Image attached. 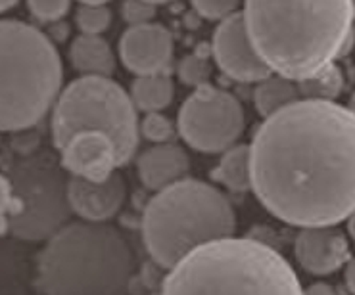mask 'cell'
<instances>
[{"label":"cell","mask_w":355,"mask_h":295,"mask_svg":"<svg viewBox=\"0 0 355 295\" xmlns=\"http://www.w3.org/2000/svg\"><path fill=\"white\" fill-rule=\"evenodd\" d=\"M252 192L292 226H334L355 211V114L302 98L265 117L250 144Z\"/></svg>","instance_id":"cell-1"},{"label":"cell","mask_w":355,"mask_h":295,"mask_svg":"<svg viewBox=\"0 0 355 295\" xmlns=\"http://www.w3.org/2000/svg\"><path fill=\"white\" fill-rule=\"evenodd\" d=\"M252 44L271 73L304 81L346 56L355 0H244Z\"/></svg>","instance_id":"cell-2"},{"label":"cell","mask_w":355,"mask_h":295,"mask_svg":"<svg viewBox=\"0 0 355 295\" xmlns=\"http://www.w3.org/2000/svg\"><path fill=\"white\" fill-rule=\"evenodd\" d=\"M159 295H304V289L277 249L227 236L184 255L169 269Z\"/></svg>","instance_id":"cell-3"},{"label":"cell","mask_w":355,"mask_h":295,"mask_svg":"<svg viewBox=\"0 0 355 295\" xmlns=\"http://www.w3.org/2000/svg\"><path fill=\"white\" fill-rule=\"evenodd\" d=\"M135 255L107 222H67L37 259L42 295H127Z\"/></svg>","instance_id":"cell-4"},{"label":"cell","mask_w":355,"mask_h":295,"mask_svg":"<svg viewBox=\"0 0 355 295\" xmlns=\"http://www.w3.org/2000/svg\"><path fill=\"white\" fill-rule=\"evenodd\" d=\"M56 44L31 24L0 19V132L41 123L62 92Z\"/></svg>","instance_id":"cell-5"},{"label":"cell","mask_w":355,"mask_h":295,"mask_svg":"<svg viewBox=\"0 0 355 295\" xmlns=\"http://www.w3.org/2000/svg\"><path fill=\"white\" fill-rule=\"evenodd\" d=\"M234 229L236 215L223 192L189 177L156 192L142 215L144 246L164 269L207 242L232 236Z\"/></svg>","instance_id":"cell-6"},{"label":"cell","mask_w":355,"mask_h":295,"mask_svg":"<svg viewBox=\"0 0 355 295\" xmlns=\"http://www.w3.org/2000/svg\"><path fill=\"white\" fill-rule=\"evenodd\" d=\"M139 109L112 77L81 75L60 92L52 107L50 131L54 146L64 148L77 132L100 131L114 140L119 163H129L141 140Z\"/></svg>","instance_id":"cell-7"},{"label":"cell","mask_w":355,"mask_h":295,"mask_svg":"<svg viewBox=\"0 0 355 295\" xmlns=\"http://www.w3.org/2000/svg\"><path fill=\"white\" fill-rule=\"evenodd\" d=\"M16 211L10 217V232L25 242L52 238L73 213L66 169L49 154L25 157L12 169Z\"/></svg>","instance_id":"cell-8"},{"label":"cell","mask_w":355,"mask_h":295,"mask_svg":"<svg viewBox=\"0 0 355 295\" xmlns=\"http://www.w3.org/2000/svg\"><path fill=\"white\" fill-rule=\"evenodd\" d=\"M246 117L239 98L214 84H202L182 102L177 132L190 148L204 154H223L239 144Z\"/></svg>","instance_id":"cell-9"},{"label":"cell","mask_w":355,"mask_h":295,"mask_svg":"<svg viewBox=\"0 0 355 295\" xmlns=\"http://www.w3.org/2000/svg\"><path fill=\"white\" fill-rule=\"evenodd\" d=\"M211 56L217 67L236 82L256 84L271 75V69L252 44L242 10L217 24L211 39Z\"/></svg>","instance_id":"cell-10"},{"label":"cell","mask_w":355,"mask_h":295,"mask_svg":"<svg viewBox=\"0 0 355 295\" xmlns=\"http://www.w3.org/2000/svg\"><path fill=\"white\" fill-rule=\"evenodd\" d=\"M60 163L69 177L85 181H106L121 167L114 140L100 131H83L71 136L66 146L60 148Z\"/></svg>","instance_id":"cell-11"},{"label":"cell","mask_w":355,"mask_h":295,"mask_svg":"<svg viewBox=\"0 0 355 295\" xmlns=\"http://www.w3.org/2000/svg\"><path fill=\"white\" fill-rule=\"evenodd\" d=\"M119 56L135 75L166 71L173 57V37L156 21L131 25L119 41Z\"/></svg>","instance_id":"cell-12"},{"label":"cell","mask_w":355,"mask_h":295,"mask_svg":"<svg viewBox=\"0 0 355 295\" xmlns=\"http://www.w3.org/2000/svg\"><path fill=\"white\" fill-rule=\"evenodd\" d=\"M67 196L75 215L89 222H107L123 207L127 184L121 172H114L106 181H85L69 177Z\"/></svg>","instance_id":"cell-13"},{"label":"cell","mask_w":355,"mask_h":295,"mask_svg":"<svg viewBox=\"0 0 355 295\" xmlns=\"http://www.w3.org/2000/svg\"><path fill=\"white\" fill-rule=\"evenodd\" d=\"M294 253L300 267L315 276H327L342 269L349 257L344 232L334 226H309L297 234Z\"/></svg>","instance_id":"cell-14"},{"label":"cell","mask_w":355,"mask_h":295,"mask_svg":"<svg viewBox=\"0 0 355 295\" xmlns=\"http://www.w3.org/2000/svg\"><path fill=\"white\" fill-rule=\"evenodd\" d=\"M137 171L146 188L159 192L187 179L190 171L189 154L175 142L154 144L139 157Z\"/></svg>","instance_id":"cell-15"},{"label":"cell","mask_w":355,"mask_h":295,"mask_svg":"<svg viewBox=\"0 0 355 295\" xmlns=\"http://www.w3.org/2000/svg\"><path fill=\"white\" fill-rule=\"evenodd\" d=\"M69 62L81 75L112 77L116 71V56L102 35H79L69 46Z\"/></svg>","instance_id":"cell-16"},{"label":"cell","mask_w":355,"mask_h":295,"mask_svg":"<svg viewBox=\"0 0 355 295\" xmlns=\"http://www.w3.org/2000/svg\"><path fill=\"white\" fill-rule=\"evenodd\" d=\"M211 179L234 194L252 190V167H250L248 144H234L221 154L219 163L211 171Z\"/></svg>","instance_id":"cell-17"},{"label":"cell","mask_w":355,"mask_h":295,"mask_svg":"<svg viewBox=\"0 0 355 295\" xmlns=\"http://www.w3.org/2000/svg\"><path fill=\"white\" fill-rule=\"evenodd\" d=\"M129 94L139 111H144V114L164 111L173 102V79L169 77L167 71L137 75Z\"/></svg>","instance_id":"cell-18"},{"label":"cell","mask_w":355,"mask_h":295,"mask_svg":"<svg viewBox=\"0 0 355 295\" xmlns=\"http://www.w3.org/2000/svg\"><path fill=\"white\" fill-rule=\"evenodd\" d=\"M297 100H302V92H300L297 82L286 79L282 75L271 73L267 75L263 81L256 82L254 106L263 119L281 111L282 107L290 106Z\"/></svg>","instance_id":"cell-19"},{"label":"cell","mask_w":355,"mask_h":295,"mask_svg":"<svg viewBox=\"0 0 355 295\" xmlns=\"http://www.w3.org/2000/svg\"><path fill=\"white\" fill-rule=\"evenodd\" d=\"M302 98L311 100H336L344 89V75L336 64L324 67L319 73L297 82Z\"/></svg>","instance_id":"cell-20"},{"label":"cell","mask_w":355,"mask_h":295,"mask_svg":"<svg viewBox=\"0 0 355 295\" xmlns=\"http://www.w3.org/2000/svg\"><path fill=\"white\" fill-rule=\"evenodd\" d=\"M75 24L83 35H102L112 24V10L107 8V4H100V6L79 4L75 12Z\"/></svg>","instance_id":"cell-21"},{"label":"cell","mask_w":355,"mask_h":295,"mask_svg":"<svg viewBox=\"0 0 355 295\" xmlns=\"http://www.w3.org/2000/svg\"><path fill=\"white\" fill-rule=\"evenodd\" d=\"M141 136H144L154 144H164V142H171L177 132V125L164 115L162 111H150L144 114V119L141 121Z\"/></svg>","instance_id":"cell-22"},{"label":"cell","mask_w":355,"mask_h":295,"mask_svg":"<svg viewBox=\"0 0 355 295\" xmlns=\"http://www.w3.org/2000/svg\"><path fill=\"white\" fill-rule=\"evenodd\" d=\"M190 2L200 16L219 24L227 17H231L232 14L240 12V4L244 0H190Z\"/></svg>","instance_id":"cell-23"},{"label":"cell","mask_w":355,"mask_h":295,"mask_svg":"<svg viewBox=\"0 0 355 295\" xmlns=\"http://www.w3.org/2000/svg\"><path fill=\"white\" fill-rule=\"evenodd\" d=\"M73 0H27V8L39 21L54 24L64 19Z\"/></svg>","instance_id":"cell-24"},{"label":"cell","mask_w":355,"mask_h":295,"mask_svg":"<svg viewBox=\"0 0 355 295\" xmlns=\"http://www.w3.org/2000/svg\"><path fill=\"white\" fill-rule=\"evenodd\" d=\"M179 77L184 84L198 89L202 84H207V77H209V64L206 57L200 56H187L181 62L179 67Z\"/></svg>","instance_id":"cell-25"},{"label":"cell","mask_w":355,"mask_h":295,"mask_svg":"<svg viewBox=\"0 0 355 295\" xmlns=\"http://www.w3.org/2000/svg\"><path fill=\"white\" fill-rule=\"evenodd\" d=\"M156 4L148 0H123L121 4V16L127 21V25H142L154 21L156 16Z\"/></svg>","instance_id":"cell-26"},{"label":"cell","mask_w":355,"mask_h":295,"mask_svg":"<svg viewBox=\"0 0 355 295\" xmlns=\"http://www.w3.org/2000/svg\"><path fill=\"white\" fill-rule=\"evenodd\" d=\"M16 211V197L8 177L0 175V236L10 230V217Z\"/></svg>","instance_id":"cell-27"},{"label":"cell","mask_w":355,"mask_h":295,"mask_svg":"<svg viewBox=\"0 0 355 295\" xmlns=\"http://www.w3.org/2000/svg\"><path fill=\"white\" fill-rule=\"evenodd\" d=\"M304 295H336V292L331 284L317 282V284H311L307 289H304Z\"/></svg>","instance_id":"cell-28"},{"label":"cell","mask_w":355,"mask_h":295,"mask_svg":"<svg viewBox=\"0 0 355 295\" xmlns=\"http://www.w3.org/2000/svg\"><path fill=\"white\" fill-rule=\"evenodd\" d=\"M50 31H56V33L49 35L50 39H52V42L64 41V39H67V35H69V27L60 19V21H54V24H52V29H50Z\"/></svg>","instance_id":"cell-29"},{"label":"cell","mask_w":355,"mask_h":295,"mask_svg":"<svg viewBox=\"0 0 355 295\" xmlns=\"http://www.w3.org/2000/svg\"><path fill=\"white\" fill-rule=\"evenodd\" d=\"M344 278H346L347 289L355 295V257H352L346 262V274H344Z\"/></svg>","instance_id":"cell-30"},{"label":"cell","mask_w":355,"mask_h":295,"mask_svg":"<svg viewBox=\"0 0 355 295\" xmlns=\"http://www.w3.org/2000/svg\"><path fill=\"white\" fill-rule=\"evenodd\" d=\"M19 0H0V14H4V12H8L10 8H14Z\"/></svg>","instance_id":"cell-31"},{"label":"cell","mask_w":355,"mask_h":295,"mask_svg":"<svg viewBox=\"0 0 355 295\" xmlns=\"http://www.w3.org/2000/svg\"><path fill=\"white\" fill-rule=\"evenodd\" d=\"M347 232H349V236L355 240V211L347 217Z\"/></svg>","instance_id":"cell-32"},{"label":"cell","mask_w":355,"mask_h":295,"mask_svg":"<svg viewBox=\"0 0 355 295\" xmlns=\"http://www.w3.org/2000/svg\"><path fill=\"white\" fill-rule=\"evenodd\" d=\"M83 6H100V4H107L110 0H77Z\"/></svg>","instance_id":"cell-33"},{"label":"cell","mask_w":355,"mask_h":295,"mask_svg":"<svg viewBox=\"0 0 355 295\" xmlns=\"http://www.w3.org/2000/svg\"><path fill=\"white\" fill-rule=\"evenodd\" d=\"M347 107H349V109H352V111L355 114V92L352 94V98H349V106H347Z\"/></svg>","instance_id":"cell-34"},{"label":"cell","mask_w":355,"mask_h":295,"mask_svg":"<svg viewBox=\"0 0 355 295\" xmlns=\"http://www.w3.org/2000/svg\"><path fill=\"white\" fill-rule=\"evenodd\" d=\"M148 2H152V4H166V2H171V0H148Z\"/></svg>","instance_id":"cell-35"},{"label":"cell","mask_w":355,"mask_h":295,"mask_svg":"<svg viewBox=\"0 0 355 295\" xmlns=\"http://www.w3.org/2000/svg\"><path fill=\"white\" fill-rule=\"evenodd\" d=\"M354 31H355V19H354Z\"/></svg>","instance_id":"cell-36"},{"label":"cell","mask_w":355,"mask_h":295,"mask_svg":"<svg viewBox=\"0 0 355 295\" xmlns=\"http://www.w3.org/2000/svg\"><path fill=\"white\" fill-rule=\"evenodd\" d=\"M156 295H159V294H156Z\"/></svg>","instance_id":"cell-37"}]
</instances>
